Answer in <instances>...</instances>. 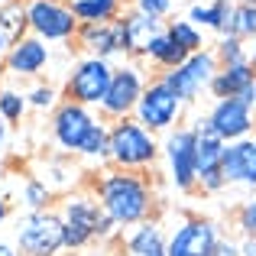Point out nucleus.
Listing matches in <instances>:
<instances>
[{"mask_svg":"<svg viewBox=\"0 0 256 256\" xmlns=\"http://www.w3.org/2000/svg\"><path fill=\"white\" fill-rule=\"evenodd\" d=\"M91 192H94V198L100 201L104 214L114 220L117 230L150 220L152 208H156V194H152V185L143 172L107 169L94 178Z\"/></svg>","mask_w":256,"mask_h":256,"instance_id":"obj_1","label":"nucleus"},{"mask_svg":"<svg viewBox=\"0 0 256 256\" xmlns=\"http://www.w3.org/2000/svg\"><path fill=\"white\" fill-rule=\"evenodd\" d=\"M52 140L65 152L84 156L91 162H104L107 143H110V126L104 124V117H94L91 107L62 100L52 114Z\"/></svg>","mask_w":256,"mask_h":256,"instance_id":"obj_2","label":"nucleus"},{"mask_svg":"<svg viewBox=\"0 0 256 256\" xmlns=\"http://www.w3.org/2000/svg\"><path fill=\"white\" fill-rule=\"evenodd\" d=\"M58 218L65 227V250H82L94 240H107L117 234L114 220L104 214L94 192H72L62 198Z\"/></svg>","mask_w":256,"mask_h":256,"instance_id":"obj_3","label":"nucleus"},{"mask_svg":"<svg viewBox=\"0 0 256 256\" xmlns=\"http://www.w3.org/2000/svg\"><path fill=\"white\" fill-rule=\"evenodd\" d=\"M159 143L156 133L146 130L136 117H124L110 124V143H107V162L114 169L126 172H143L156 162Z\"/></svg>","mask_w":256,"mask_h":256,"instance_id":"obj_4","label":"nucleus"},{"mask_svg":"<svg viewBox=\"0 0 256 256\" xmlns=\"http://www.w3.org/2000/svg\"><path fill=\"white\" fill-rule=\"evenodd\" d=\"M20 256H58L65 250V227L56 211H30L16 224Z\"/></svg>","mask_w":256,"mask_h":256,"instance_id":"obj_5","label":"nucleus"},{"mask_svg":"<svg viewBox=\"0 0 256 256\" xmlns=\"http://www.w3.org/2000/svg\"><path fill=\"white\" fill-rule=\"evenodd\" d=\"M26 30L42 42H72L82 30L72 4L65 0H30L26 4Z\"/></svg>","mask_w":256,"mask_h":256,"instance_id":"obj_6","label":"nucleus"},{"mask_svg":"<svg viewBox=\"0 0 256 256\" xmlns=\"http://www.w3.org/2000/svg\"><path fill=\"white\" fill-rule=\"evenodd\" d=\"M169 182L178 192L198 188V126H175L162 143Z\"/></svg>","mask_w":256,"mask_h":256,"instance_id":"obj_7","label":"nucleus"},{"mask_svg":"<svg viewBox=\"0 0 256 256\" xmlns=\"http://www.w3.org/2000/svg\"><path fill=\"white\" fill-rule=\"evenodd\" d=\"M146 84H150V78H146V72L140 68L136 62L117 65V68H114V78H110V88H107L104 100H100V107H98L100 117H104V120L133 117V110H136Z\"/></svg>","mask_w":256,"mask_h":256,"instance_id":"obj_8","label":"nucleus"},{"mask_svg":"<svg viewBox=\"0 0 256 256\" xmlns=\"http://www.w3.org/2000/svg\"><path fill=\"white\" fill-rule=\"evenodd\" d=\"M220 62L214 56V49H201V52H192L182 65H175L172 72H162V82L178 94L185 104L201 98V91H211V82L218 75Z\"/></svg>","mask_w":256,"mask_h":256,"instance_id":"obj_9","label":"nucleus"},{"mask_svg":"<svg viewBox=\"0 0 256 256\" xmlns=\"http://www.w3.org/2000/svg\"><path fill=\"white\" fill-rule=\"evenodd\" d=\"M114 78V65L107 58H94L84 56L82 62H75V68L65 78V100H75L84 107H100L107 88Z\"/></svg>","mask_w":256,"mask_h":256,"instance_id":"obj_10","label":"nucleus"},{"mask_svg":"<svg viewBox=\"0 0 256 256\" xmlns=\"http://www.w3.org/2000/svg\"><path fill=\"white\" fill-rule=\"evenodd\" d=\"M198 130L214 133V136L224 140V143L246 140V136H253V130H256L253 107L244 104L240 98H220V100H214V107L208 110V117L198 124Z\"/></svg>","mask_w":256,"mask_h":256,"instance_id":"obj_11","label":"nucleus"},{"mask_svg":"<svg viewBox=\"0 0 256 256\" xmlns=\"http://www.w3.org/2000/svg\"><path fill=\"white\" fill-rule=\"evenodd\" d=\"M182 107H185V100H182L162 78H156V82L146 84V91H143V98H140L133 117H136L146 130L162 133V130H172V126L178 124Z\"/></svg>","mask_w":256,"mask_h":256,"instance_id":"obj_12","label":"nucleus"},{"mask_svg":"<svg viewBox=\"0 0 256 256\" xmlns=\"http://www.w3.org/2000/svg\"><path fill=\"white\" fill-rule=\"evenodd\" d=\"M220 227L211 218H185L169 234V256H218Z\"/></svg>","mask_w":256,"mask_h":256,"instance_id":"obj_13","label":"nucleus"},{"mask_svg":"<svg viewBox=\"0 0 256 256\" xmlns=\"http://www.w3.org/2000/svg\"><path fill=\"white\" fill-rule=\"evenodd\" d=\"M224 152L227 143L218 140L214 133L198 130V188L201 192H220L227 185L224 178Z\"/></svg>","mask_w":256,"mask_h":256,"instance_id":"obj_14","label":"nucleus"},{"mask_svg":"<svg viewBox=\"0 0 256 256\" xmlns=\"http://www.w3.org/2000/svg\"><path fill=\"white\" fill-rule=\"evenodd\" d=\"M49 62H52L49 46H46L39 36H23V39H16V42L10 46L4 65H6V72H10L13 78H36V75H42V68Z\"/></svg>","mask_w":256,"mask_h":256,"instance_id":"obj_15","label":"nucleus"},{"mask_svg":"<svg viewBox=\"0 0 256 256\" xmlns=\"http://www.w3.org/2000/svg\"><path fill=\"white\" fill-rule=\"evenodd\" d=\"M75 39H78V46L84 49V56L107 58V62H110L114 56H126V49H124V26H120V16L114 20V23L82 26Z\"/></svg>","mask_w":256,"mask_h":256,"instance_id":"obj_16","label":"nucleus"},{"mask_svg":"<svg viewBox=\"0 0 256 256\" xmlns=\"http://www.w3.org/2000/svg\"><path fill=\"white\" fill-rule=\"evenodd\" d=\"M224 178H227V185L256 192V136L227 143V152H224Z\"/></svg>","mask_w":256,"mask_h":256,"instance_id":"obj_17","label":"nucleus"},{"mask_svg":"<svg viewBox=\"0 0 256 256\" xmlns=\"http://www.w3.org/2000/svg\"><path fill=\"white\" fill-rule=\"evenodd\" d=\"M120 26H124V49H126V56H140V58L146 56V49H150L152 39L166 30L162 20L146 16V13H140V10L120 16Z\"/></svg>","mask_w":256,"mask_h":256,"instance_id":"obj_18","label":"nucleus"},{"mask_svg":"<svg viewBox=\"0 0 256 256\" xmlns=\"http://www.w3.org/2000/svg\"><path fill=\"white\" fill-rule=\"evenodd\" d=\"M256 84V68L253 62H244V65H220L218 75L211 82V94L214 98H240L244 100L246 94L253 91Z\"/></svg>","mask_w":256,"mask_h":256,"instance_id":"obj_19","label":"nucleus"},{"mask_svg":"<svg viewBox=\"0 0 256 256\" xmlns=\"http://www.w3.org/2000/svg\"><path fill=\"white\" fill-rule=\"evenodd\" d=\"M124 246L126 256H169V237L156 220H143V224L130 227Z\"/></svg>","mask_w":256,"mask_h":256,"instance_id":"obj_20","label":"nucleus"},{"mask_svg":"<svg viewBox=\"0 0 256 256\" xmlns=\"http://www.w3.org/2000/svg\"><path fill=\"white\" fill-rule=\"evenodd\" d=\"M230 13H234V0H211V4H192L188 6V16L198 30H214L224 36L227 26H230Z\"/></svg>","mask_w":256,"mask_h":256,"instance_id":"obj_21","label":"nucleus"},{"mask_svg":"<svg viewBox=\"0 0 256 256\" xmlns=\"http://www.w3.org/2000/svg\"><path fill=\"white\" fill-rule=\"evenodd\" d=\"M72 13L82 26L114 23L120 16V0H72Z\"/></svg>","mask_w":256,"mask_h":256,"instance_id":"obj_22","label":"nucleus"},{"mask_svg":"<svg viewBox=\"0 0 256 256\" xmlns=\"http://www.w3.org/2000/svg\"><path fill=\"white\" fill-rule=\"evenodd\" d=\"M143 58H150V62L156 65V68H162V72H172L175 65H182V62L188 58V52H185V49H178V46H175L172 39H169V32L162 30V32H159V36L150 42V49H146V56H143Z\"/></svg>","mask_w":256,"mask_h":256,"instance_id":"obj_23","label":"nucleus"},{"mask_svg":"<svg viewBox=\"0 0 256 256\" xmlns=\"http://www.w3.org/2000/svg\"><path fill=\"white\" fill-rule=\"evenodd\" d=\"M224 36H237L244 42H256V0H234L230 26Z\"/></svg>","mask_w":256,"mask_h":256,"instance_id":"obj_24","label":"nucleus"},{"mask_svg":"<svg viewBox=\"0 0 256 256\" xmlns=\"http://www.w3.org/2000/svg\"><path fill=\"white\" fill-rule=\"evenodd\" d=\"M166 32H169V39L178 46V49H185L188 56L208 49L204 46V30H198L192 20H169V23H166Z\"/></svg>","mask_w":256,"mask_h":256,"instance_id":"obj_25","label":"nucleus"},{"mask_svg":"<svg viewBox=\"0 0 256 256\" xmlns=\"http://www.w3.org/2000/svg\"><path fill=\"white\" fill-rule=\"evenodd\" d=\"M214 56H218L220 65H244L250 62V42L237 36H220V42L214 46Z\"/></svg>","mask_w":256,"mask_h":256,"instance_id":"obj_26","label":"nucleus"},{"mask_svg":"<svg viewBox=\"0 0 256 256\" xmlns=\"http://www.w3.org/2000/svg\"><path fill=\"white\" fill-rule=\"evenodd\" d=\"M49 201H52V188L42 178L32 175V178L23 182V204L30 211H49Z\"/></svg>","mask_w":256,"mask_h":256,"instance_id":"obj_27","label":"nucleus"},{"mask_svg":"<svg viewBox=\"0 0 256 256\" xmlns=\"http://www.w3.org/2000/svg\"><path fill=\"white\" fill-rule=\"evenodd\" d=\"M26 107H30L26 94L13 91V88H4V91H0V117H4L6 124H20L23 114H26Z\"/></svg>","mask_w":256,"mask_h":256,"instance_id":"obj_28","label":"nucleus"},{"mask_svg":"<svg viewBox=\"0 0 256 256\" xmlns=\"http://www.w3.org/2000/svg\"><path fill=\"white\" fill-rule=\"evenodd\" d=\"M234 224H237L240 237H256V192L246 201H240L237 214H234Z\"/></svg>","mask_w":256,"mask_h":256,"instance_id":"obj_29","label":"nucleus"},{"mask_svg":"<svg viewBox=\"0 0 256 256\" xmlns=\"http://www.w3.org/2000/svg\"><path fill=\"white\" fill-rule=\"evenodd\" d=\"M75 169H68V166H62V162H46V169L39 178L46 182V185L56 192V188H68V185H75Z\"/></svg>","mask_w":256,"mask_h":256,"instance_id":"obj_30","label":"nucleus"},{"mask_svg":"<svg viewBox=\"0 0 256 256\" xmlns=\"http://www.w3.org/2000/svg\"><path fill=\"white\" fill-rule=\"evenodd\" d=\"M26 100H30V107H36V110H56L58 107V91L52 84H36L30 94H26Z\"/></svg>","mask_w":256,"mask_h":256,"instance_id":"obj_31","label":"nucleus"},{"mask_svg":"<svg viewBox=\"0 0 256 256\" xmlns=\"http://www.w3.org/2000/svg\"><path fill=\"white\" fill-rule=\"evenodd\" d=\"M133 4H136L140 13H146V16H156V20H162L166 13L172 10V0H133Z\"/></svg>","mask_w":256,"mask_h":256,"instance_id":"obj_32","label":"nucleus"},{"mask_svg":"<svg viewBox=\"0 0 256 256\" xmlns=\"http://www.w3.org/2000/svg\"><path fill=\"white\" fill-rule=\"evenodd\" d=\"M218 256H240V240L224 237V240H220V246H218Z\"/></svg>","mask_w":256,"mask_h":256,"instance_id":"obj_33","label":"nucleus"},{"mask_svg":"<svg viewBox=\"0 0 256 256\" xmlns=\"http://www.w3.org/2000/svg\"><path fill=\"white\" fill-rule=\"evenodd\" d=\"M240 256H256V237H240Z\"/></svg>","mask_w":256,"mask_h":256,"instance_id":"obj_34","label":"nucleus"},{"mask_svg":"<svg viewBox=\"0 0 256 256\" xmlns=\"http://www.w3.org/2000/svg\"><path fill=\"white\" fill-rule=\"evenodd\" d=\"M10 46H13V42H10V39H6V32L0 30V65L6 62V52H10Z\"/></svg>","mask_w":256,"mask_h":256,"instance_id":"obj_35","label":"nucleus"},{"mask_svg":"<svg viewBox=\"0 0 256 256\" xmlns=\"http://www.w3.org/2000/svg\"><path fill=\"white\" fill-rule=\"evenodd\" d=\"M0 256H20L16 244H6V240H0Z\"/></svg>","mask_w":256,"mask_h":256,"instance_id":"obj_36","label":"nucleus"},{"mask_svg":"<svg viewBox=\"0 0 256 256\" xmlns=\"http://www.w3.org/2000/svg\"><path fill=\"white\" fill-rule=\"evenodd\" d=\"M6 218H10V204H6V201L4 198H0V224H4V220Z\"/></svg>","mask_w":256,"mask_h":256,"instance_id":"obj_37","label":"nucleus"},{"mask_svg":"<svg viewBox=\"0 0 256 256\" xmlns=\"http://www.w3.org/2000/svg\"><path fill=\"white\" fill-rule=\"evenodd\" d=\"M4 143H6V120L0 117V150H4Z\"/></svg>","mask_w":256,"mask_h":256,"instance_id":"obj_38","label":"nucleus"},{"mask_svg":"<svg viewBox=\"0 0 256 256\" xmlns=\"http://www.w3.org/2000/svg\"><path fill=\"white\" fill-rule=\"evenodd\" d=\"M250 62H253V68H256V42L250 46Z\"/></svg>","mask_w":256,"mask_h":256,"instance_id":"obj_39","label":"nucleus"},{"mask_svg":"<svg viewBox=\"0 0 256 256\" xmlns=\"http://www.w3.org/2000/svg\"><path fill=\"white\" fill-rule=\"evenodd\" d=\"M250 107H253V117H256V88H253V100H250Z\"/></svg>","mask_w":256,"mask_h":256,"instance_id":"obj_40","label":"nucleus"}]
</instances>
